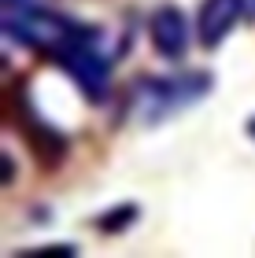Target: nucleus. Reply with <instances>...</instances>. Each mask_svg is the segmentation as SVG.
<instances>
[{
	"instance_id": "obj_2",
	"label": "nucleus",
	"mask_w": 255,
	"mask_h": 258,
	"mask_svg": "<svg viewBox=\"0 0 255 258\" xmlns=\"http://www.w3.org/2000/svg\"><path fill=\"white\" fill-rule=\"evenodd\" d=\"M48 59L78 85L89 103H104L111 92V55L104 52V30L85 26L63 48H56Z\"/></svg>"
},
{
	"instance_id": "obj_4",
	"label": "nucleus",
	"mask_w": 255,
	"mask_h": 258,
	"mask_svg": "<svg viewBox=\"0 0 255 258\" xmlns=\"http://www.w3.org/2000/svg\"><path fill=\"white\" fill-rule=\"evenodd\" d=\"M196 22L185 19V11L178 4H159L152 15H148V41H152V52L167 63H181L185 52L192 44Z\"/></svg>"
},
{
	"instance_id": "obj_3",
	"label": "nucleus",
	"mask_w": 255,
	"mask_h": 258,
	"mask_svg": "<svg viewBox=\"0 0 255 258\" xmlns=\"http://www.w3.org/2000/svg\"><path fill=\"white\" fill-rule=\"evenodd\" d=\"M15 122H19V133H22V140H26L33 162H37L41 170H48V173L60 170L63 159H67V151H71V140H67L63 129H56L52 122H44L41 111L33 107L30 100H22Z\"/></svg>"
},
{
	"instance_id": "obj_10",
	"label": "nucleus",
	"mask_w": 255,
	"mask_h": 258,
	"mask_svg": "<svg viewBox=\"0 0 255 258\" xmlns=\"http://www.w3.org/2000/svg\"><path fill=\"white\" fill-rule=\"evenodd\" d=\"M244 133L255 140V114H248V122H244Z\"/></svg>"
},
{
	"instance_id": "obj_6",
	"label": "nucleus",
	"mask_w": 255,
	"mask_h": 258,
	"mask_svg": "<svg viewBox=\"0 0 255 258\" xmlns=\"http://www.w3.org/2000/svg\"><path fill=\"white\" fill-rule=\"evenodd\" d=\"M137 218H141L137 203H119V207H111V210H104V214H96V229L104 232V236H122V232L130 229Z\"/></svg>"
},
{
	"instance_id": "obj_1",
	"label": "nucleus",
	"mask_w": 255,
	"mask_h": 258,
	"mask_svg": "<svg viewBox=\"0 0 255 258\" xmlns=\"http://www.w3.org/2000/svg\"><path fill=\"white\" fill-rule=\"evenodd\" d=\"M215 89V74L207 70H181V74H144L130 85V114L141 125H159L178 111L200 103Z\"/></svg>"
},
{
	"instance_id": "obj_9",
	"label": "nucleus",
	"mask_w": 255,
	"mask_h": 258,
	"mask_svg": "<svg viewBox=\"0 0 255 258\" xmlns=\"http://www.w3.org/2000/svg\"><path fill=\"white\" fill-rule=\"evenodd\" d=\"M11 177H15V159L4 155V184H11Z\"/></svg>"
},
{
	"instance_id": "obj_5",
	"label": "nucleus",
	"mask_w": 255,
	"mask_h": 258,
	"mask_svg": "<svg viewBox=\"0 0 255 258\" xmlns=\"http://www.w3.org/2000/svg\"><path fill=\"white\" fill-rule=\"evenodd\" d=\"M244 11H248V0H200V11H196V41H200V48L215 52L240 26Z\"/></svg>"
},
{
	"instance_id": "obj_8",
	"label": "nucleus",
	"mask_w": 255,
	"mask_h": 258,
	"mask_svg": "<svg viewBox=\"0 0 255 258\" xmlns=\"http://www.w3.org/2000/svg\"><path fill=\"white\" fill-rule=\"evenodd\" d=\"M37 0H4V11H22V8H33Z\"/></svg>"
},
{
	"instance_id": "obj_7",
	"label": "nucleus",
	"mask_w": 255,
	"mask_h": 258,
	"mask_svg": "<svg viewBox=\"0 0 255 258\" xmlns=\"http://www.w3.org/2000/svg\"><path fill=\"white\" fill-rule=\"evenodd\" d=\"M26 254H78L74 243H44V247H30Z\"/></svg>"
}]
</instances>
